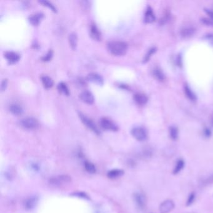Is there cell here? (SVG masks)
Wrapping results in <instances>:
<instances>
[{
	"label": "cell",
	"instance_id": "cell-1",
	"mask_svg": "<svg viewBox=\"0 0 213 213\" xmlns=\"http://www.w3.org/2000/svg\"><path fill=\"white\" fill-rule=\"evenodd\" d=\"M128 45L123 41H112L108 43V49L111 54L116 56H122L128 50Z\"/></svg>",
	"mask_w": 213,
	"mask_h": 213
},
{
	"label": "cell",
	"instance_id": "cell-2",
	"mask_svg": "<svg viewBox=\"0 0 213 213\" xmlns=\"http://www.w3.org/2000/svg\"><path fill=\"white\" fill-rule=\"evenodd\" d=\"M79 116L81 120V121L83 122V123L86 126V127L88 128L89 129H91L92 131H93L95 133L97 134H99L100 133L98 128L97 127V126L96 125L95 122L91 119H90L87 116H86L85 114L81 113H79Z\"/></svg>",
	"mask_w": 213,
	"mask_h": 213
},
{
	"label": "cell",
	"instance_id": "cell-3",
	"mask_svg": "<svg viewBox=\"0 0 213 213\" xmlns=\"http://www.w3.org/2000/svg\"><path fill=\"white\" fill-rule=\"evenodd\" d=\"M20 124L25 129H34L39 126L38 121L33 117H26L20 121Z\"/></svg>",
	"mask_w": 213,
	"mask_h": 213
},
{
	"label": "cell",
	"instance_id": "cell-4",
	"mask_svg": "<svg viewBox=\"0 0 213 213\" xmlns=\"http://www.w3.org/2000/svg\"><path fill=\"white\" fill-rule=\"evenodd\" d=\"M131 134L136 140L139 141H144L147 139V132L142 127H135L132 129Z\"/></svg>",
	"mask_w": 213,
	"mask_h": 213
},
{
	"label": "cell",
	"instance_id": "cell-5",
	"mask_svg": "<svg viewBox=\"0 0 213 213\" xmlns=\"http://www.w3.org/2000/svg\"><path fill=\"white\" fill-rule=\"evenodd\" d=\"M100 123L101 127L105 129L112 131H116L118 129V126L115 124L113 121L108 118H102L100 119Z\"/></svg>",
	"mask_w": 213,
	"mask_h": 213
},
{
	"label": "cell",
	"instance_id": "cell-6",
	"mask_svg": "<svg viewBox=\"0 0 213 213\" xmlns=\"http://www.w3.org/2000/svg\"><path fill=\"white\" fill-rule=\"evenodd\" d=\"M79 97L82 101L86 103V104L91 105L93 104L95 101V97L93 95L91 91L88 90H84L79 94Z\"/></svg>",
	"mask_w": 213,
	"mask_h": 213
},
{
	"label": "cell",
	"instance_id": "cell-7",
	"mask_svg": "<svg viewBox=\"0 0 213 213\" xmlns=\"http://www.w3.org/2000/svg\"><path fill=\"white\" fill-rule=\"evenodd\" d=\"M174 208V203L171 200H166L161 203L159 207L161 213H169Z\"/></svg>",
	"mask_w": 213,
	"mask_h": 213
},
{
	"label": "cell",
	"instance_id": "cell-8",
	"mask_svg": "<svg viewBox=\"0 0 213 213\" xmlns=\"http://www.w3.org/2000/svg\"><path fill=\"white\" fill-rule=\"evenodd\" d=\"M71 181L70 177L68 176H59L57 177L52 178L50 180V183L52 184L53 185L57 186V185H61L63 184H65L66 182H68Z\"/></svg>",
	"mask_w": 213,
	"mask_h": 213
},
{
	"label": "cell",
	"instance_id": "cell-9",
	"mask_svg": "<svg viewBox=\"0 0 213 213\" xmlns=\"http://www.w3.org/2000/svg\"><path fill=\"white\" fill-rule=\"evenodd\" d=\"M87 79L90 81L91 82H93L97 84L102 85L104 83V79L100 75V74H97L96 73H91L88 74L87 76Z\"/></svg>",
	"mask_w": 213,
	"mask_h": 213
},
{
	"label": "cell",
	"instance_id": "cell-10",
	"mask_svg": "<svg viewBox=\"0 0 213 213\" xmlns=\"http://www.w3.org/2000/svg\"><path fill=\"white\" fill-rule=\"evenodd\" d=\"M43 17H44V15L42 13L38 12L31 15L30 16H29L28 20L32 25L37 26L39 25L40 21H41V20L43 19Z\"/></svg>",
	"mask_w": 213,
	"mask_h": 213
},
{
	"label": "cell",
	"instance_id": "cell-11",
	"mask_svg": "<svg viewBox=\"0 0 213 213\" xmlns=\"http://www.w3.org/2000/svg\"><path fill=\"white\" fill-rule=\"evenodd\" d=\"M90 36L91 38L97 41H100L101 39V33L95 23H92L90 27Z\"/></svg>",
	"mask_w": 213,
	"mask_h": 213
},
{
	"label": "cell",
	"instance_id": "cell-12",
	"mask_svg": "<svg viewBox=\"0 0 213 213\" xmlns=\"http://www.w3.org/2000/svg\"><path fill=\"white\" fill-rule=\"evenodd\" d=\"M4 57L11 63L18 61L20 58V55L14 51H7L4 53Z\"/></svg>",
	"mask_w": 213,
	"mask_h": 213
},
{
	"label": "cell",
	"instance_id": "cell-13",
	"mask_svg": "<svg viewBox=\"0 0 213 213\" xmlns=\"http://www.w3.org/2000/svg\"><path fill=\"white\" fill-rule=\"evenodd\" d=\"M134 100L137 104L140 105H144L148 102V97L142 93H136L134 95Z\"/></svg>",
	"mask_w": 213,
	"mask_h": 213
},
{
	"label": "cell",
	"instance_id": "cell-14",
	"mask_svg": "<svg viewBox=\"0 0 213 213\" xmlns=\"http://www.w3.org/2000/svg\"><path fill=\"white\" fill-rule=\"evenodd\" d=\"M9 109L11 113L16 115V116L21 114L23 113V111L22 106L18 104V103H13V104L10 105Z\"/></svg>",
	"mask_w": 213,
	"mask_h": 213
},
{
	"label": "cell",
	"instance_id": "cell-15",
	"mask_svg": "<svg viewBox=\"0 0 213 213\" xmlns=\"http://www.w3.org/2000/svg\"><path fill=\"white\" fill-rule=\"evenodd\" d=\"M134 198L136 204L139 208H143L145 207L146 201L143 195L140 193H136L134 195Z\"/></svg>",
	"mask_w": 213,
	"mask_h": 213
},
{
	"label": "cell",
	"instance_id": "cell-16",
	"mask_svg": "<svg viewBox=\"0 0 213 213\" xmlns=\"http://www.w3.org/2000/svg\"><path fill=\"white\" fill-rule=\"evenodd\" d=\"M155 20V15L151 7H148L145 14V21L148 23H151Z\"/></svg>",
	"mask_w": 213,
	"mask_h": 213
},
{
	"label": "cell",
	"instance_id": "cell-17",
	"mask_svg": "<svg viewBox=\"0 0 213 213\" xmlns=\"http://www.w3.org/2000/svg\"><path fill=\"white\" fill-rule=\"evenodd\" d=\"M68 40H69V43H70L71 48L73 49H76L77 46V41H78V37L76 33L75 32L71 33L70 34H69Z\"/></svg>",
	"mask_w": 213,
	"mask_h": 213
},
{
	"label": "cell",
	"instance_id": "cell-18",
	"mask_svg": "<svg viewBox=\"0 0 213 213\" xmlns=\"http://www.w3.org/2000/svg\"><path fill=\"white\" fill-rule=\"evenodd\" d=\"M41 79L44 87L46 88H49L52 87V86L53 85V80L52 78L47 75L42 76Z\"/></svg>",
	"mask_w": 213,
	"mask_h": 213
},
{
	"label": "cell",
	"instance_id": "cell-19",
	"mask_svg": "<svg viewBox=\"0 0 213 213\" xmlns=\"http://www.w3.org/2000/svg\"><path fill=\"white\" fill-rule=\"evenodd\" d=\"M194 32L195 30L193 27H185L181 30V34L182 37L188 38L193 35Z\"/></svg>",
	"mask_w": 213,
	"mask_h": 213
},
{
	"label": "cell",
	"instance_id": "cell-20",
	"mask_svg": "<svg viewBox=\"0 0 213 213\" xmlns=\"http://www.w3.org/2000/svg\"><path fill=\"white\" fill-rule=\"evenodd\" d=\"M123 171L121 169H113L108 172V177L110 179H115L121 176L123 174Z\"/></svg>",
	"mask_w": 213,
	"mask_h": 213
},
{
	"label": "cell",
	"instance_id": "cell-21",
	"mask_svg": "<svg viewBox=\"0 0 213 213\" xmlns=\"http://www.w3.org/2000/svg\"><path fill=\"white\" fill-rule=\"evenodd\" d=\"M153 74L154 77L156 78L158 80L160 81H163L165 79V76L163 73V72L161 71V69L158 68H156L154 69L153 70Z\"/></svg>",
	"mask_w": 213,
	"mask_h": 213
},
{
	"label": "cell",
	"instance_id": "cell-22",
	"mask_svg": "<svg viewBox=\"0 0 213 213\" xmlns=\"http://www.w3.org/2000/svg\"><path fill=\"white\" fill-rule=\"evenodd\" d=\"M185 94H186V96L190 100H191V101L196 100V99H197L196 96V95L194 93V92L191 89H190V88L188 85H186L185 86Z\"/></svg>",
	"mask_w": 213,
	"mask_h": 213
},
{
	"label": "cell",
	"instance_id": "cell-23",
	"mask_svg": "<svg viewBox=\"0 0 213 213\" xmlns=\"http://www.w3.org/2000/svg\"><path fill=\"white\" fill-rule=\"evenodd\" d=\"M57 89L59 90L60 92L61 93H63V94H65L66 95H69L70 94V91H69V89L68 88V86L66 85V83H65L64 82H60L57 84Z\"/></svg>",
	"mask_w": 213,
	"mask_h": 213
},
{
	"label": "cell",
	"instance_id": "cell-24",
	"mask_svg": "<svg viewBox=\"0 0 213 213\" xmlns=\"http://www.w3.org/2000/svg\"><path fill=\"white\" fill-rule=\"evenodd\" d=\"M36 202H37L36 198H29L28 199H27V200L25 201V206L26 209H30L33 208V207L36 205Z\"/></svg>",
	"mask_w": 213,
	"mask_h": 213
},
{
	"label": "cell",
	"instance_id": "cell-25",
	"mask_svg": "<svg viewBox=\"0 0 213 213\" xmlns=\"http://www.w3.org/2000/svg\"><path fill=\"white\" fill-rule=\"evenodd\" d=\"M184 166H185V162L182 159H180L179 161H177V162L176 163V165L174 168V169L173 171L174 174H177L183 169Z\"/></svg>",
	"mask_w": 213,
	"mask_h": 213
},
{
	"label": "cell",
	"instance_id": "cell-26",
	"mask_svg": "<svg viewBox=\"0 0 213 213\" xmlns=\"http://www.w3.org/2000/svg\"><path fill=\"white\" fill-rule=\"evenodd\" d=\"M84 168H85V169L86 170V171L88 172L89 173L93 174L96 171V167L95 166V165L89 162H85Z\"/></svg>",
	"mask_w": 213,
	"mask_h": 213
},
{
	"label": "cell",
	"instance_id": "cell-27",
	"mask_svg": "<svg viewBox=\"0 0 213 213\" xmlns=\"http://www.w3.org/2000/svg\"><path fill=\"white\" fill-rule=\"evenodd\" d=\"M39 3L43 4L44 6H46V7H48L51 10H53V11H55V12H56L57 9H56L55 6L52 3H51V2L48 1H47V0H40V1H39Z\"/></svg>",
	"mask_w": 213,
	"mask_h": 213
},
{
	"label": "cell",
	"instance_id": "cell-28",
	"mask_svg": "<svg viewBox=\"0 0 213 213\" xmlns=\"http://www.w3.org/2000/svg\"><path fill=\"white\" fill-rule=\"evenodd\" d=\"M169 134L172 140H176L178 137V131L177 129L174 126H172L169 129Z\"/></svg>",
	"mask_w": 213,
	"mask_h": 213
},
{
	"label": "cell",
	"instance_id": "cell-29",
	"mask_svg": "<svg viewBox=\"0 0 213 213\" xmlns=\"http://www.w3.org/2000/svg\"><path fill=\"white\" fill-rule=\"evenodd\" d=\"M156 49L155 48H152L150 49H149L147 54L145 56V58H144V62H147L148 61H149V58H150V57H151V56L154 53V52L156 51Z\"/></svg>",
	"mask_w": 213,
	"mask_h": 213
},
{
	"label": "cell",
	"instance_id": "cell-30",
	"mask_svg": "<svg viewBox=\"0 0 213 213\" xmlns=\"http://www.w3.org/2000/svg\"><path fill=\"white\" fill-rule=\"evenodd\" d=\"M53 51L51 50V49H49V50L48 51V53L41 57L42 60H43V61H49V60L51 59V57H52V56H53Z\"/></svg>",
	"mask_w": 213,
	"mask_h": 213
},
{
	"label": "cell",
	"instance_id": "cell-31",
	"mask_svg": "<svg viewBox=\"0 0 213 213\" xmlns=\"http://www.w3.org/2000/svg\"><path fill=\"white\" fill-rule=\"evenodd\" d=\"M201 21H202L204 24L208 25V26H213V20L209 18H203L202 20H201Z\"/></svg>",
	"mask_w": 213,
	"mask_h": 213
},
{
	"label": "cell",
	"instance_id": "cell-32",
	"mask_svg": "<svg viewBox=\"0 0 213 213\" xmlns=\"http://www.w3.org/2000/svg\"><path fill=\"white\" fill-rule=\"evenodd\" d=\"M195 199V194L194 193H191L189 196L188 199L187 200V203H186V205L187 206H190L191 204H192L194 202V201Z\"/></svg>",
	"mask_w": 213,
	"mask_h": 213
},
{
	"label": "cell",
	"instance_id": "cell-33",
	"mask_svg": "<svg viewBox=\"0 0 213 213\" xmlns=\"http://www.w3.org/2000/svg\"><path fill=\"white\" fill-rule=\"evenodd\" d=\"M8 85V80L7 79H4L2 80L1 84V90L3 91L6 89Z\"/></svg>",
	"mask_w": 213,
	"mask_h": 213
},
{
	"label": "cell",
	"instance_id": "cell-34",
	"mask_svg": "<svg viewBox=\"0 0 213 213\" xmlns=\"http://www.w3.org/2000/svg\"><path fill=\"white\" fill-rule=\"evenodd\" d=\"M206 39L209 40L212 43H213V34H208L206 36Z\"/></svg>",
	"mask_w": 213,
	"mask_h": 213
},
{
	"label": "cell",
	"instance_id": "cell-35",
	"mask_svg": "<svg viewBox=\"0 0 213 213\" xmlns=\"http://www.w3.org/2000/svg\"><path fill=\"white\" fill-rule=\"evenodd\" d=\"M206 13L208 14L209 18L213 20V10H211V9H206Z\"/></svg>",
	"mask_w": 213,
	"mask_h": 213
},
{
	"label": "cell",
	"instance_id": "cell-36",
	"mask_svg": "<svg viewBox=\"0 0 213 213\" xmlns=\"http://www.w3.org/2000/svg\"><path fill=\"white\" fill-rule=\"evenodd\" d=\"M206 184H211V183H213V175L211 176V177H209L208 179H207V180L205 182Z\"/></svg>",
	"mask_w": 213,
	"mask_h": 213
},
{
	"label": "cell",
	"instance_id": "cell-37",
	"mask_svg": "<svg viewBox=\"0 0 213 213\" xmlns=\"http://www.w3.org/2000/svg\"><path fill=\"white\" fill-rule=\"evenodd\" d=\"M204 134L206 137H209L211 135V131H209V129H206L204 131Z\"/></svg>",
	"mask_w": 213,
	"mask_h": 213
},
{
	"label": "cell",
	"instance_id": "cell-38",
	"mask_svg": "<svg viewBox=\"0 0 213 213\" xmlns=\"http://www.w3.org/2000/svg\"><path fill=\"white\" fill-rule=\"evenodd\" d=\"M211 124L213 125V116L212 117V119H211Z\"/></svg>",
	"mask_w": 213,
	"mask_h": 213
}]
</instances>
